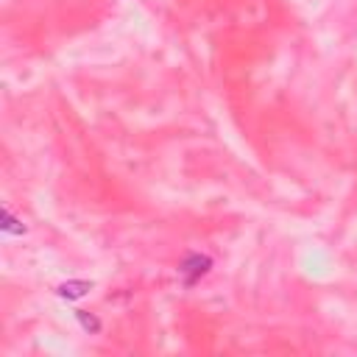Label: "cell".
Returning <instances> with one entry per match:
<instances>
[{"mask_svg": "<svg viewBox=\"0 0 357 357\" xmlns=\"http://www.w3.org/2000/svg\"><path fill=\"white\" fill-rule=\"evenodd\" d=\"M209 268H212V257H206V254H187L184 259H181V265H178V273H181V282L187 284V287H192L195 282H201L206 273H209Z\"/></svg>", "mask_w": 357, "mask_h": 357, "instance_id": "cell-1", "label": "cell"}, {"mask_svg": "<svg viewBox=\"0 0 357 357\" xmlns=\"http://www.w3.org/2000/svg\"><path fill=\"white\" fill-rule=\"evenodd\" d=\"M89 290H92V282H86V279H70V282H61V284L56 287V293H59L61 298H67V301H75V298L86 296Z\"/></svg>", "mask_w": 357, "mask_h": 357, "instance_id": "cell-2", "label": "cell"}, {"mask_svg": "<svg viewBox=\"0 0 357 357\" xmlns=\"http://www.w3.org/2000/svg\"><path fill=\"white\" fill-rule=\"evenodd\" d=\"M0 218H3V223H0V229H3L6 234H25V226H22V220H17V218L11 215V209H8V206H3V212H0Z\"/></svg>", "mask_w": 357, "mask_h": 357, "instance_id": "cell-3", "label": "cell"}, {"mask_svg": "<svg viewBox=\"0 0 357 357\" xmlns=\"http://www.w3.org/2000/svg\"><path fill=\"white\" fill-rule=\"evenodd\" d=\"M75 321H78L81 329L89 332V335H98V332H100V321H98L89 310H75Z\"/></svg>", "mask_w": 357, "mask_h": 357, "instance_id": "cell-4", "label": "cell"}]
</instances>
